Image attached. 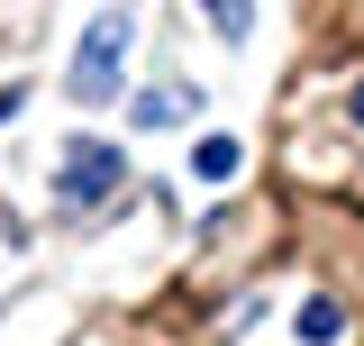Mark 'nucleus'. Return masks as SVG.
<instances>
[{
  "mask_svg": "<svg viewBox=\"0 0 364 346\" xmlns=\"http://www.w3.org/2000/svg\"><path fill=\"white\" fill-rule=\"evenodd\" d=\"M128 46H136V9H100V19L82 28V46H73V73H64V91H73L82 110L119 100V91H128Z\"/></svg>",
  "mask_w": 364,
  "mask_h": 346,
  "instance_id": "obj_1",
  "label": "nucleus"
},
{
  "mask_svg": "<svg viewBox=\"0 0 364 346\" xmlns=\"http://www.w3.org/2000/svg\"><path fill=\"white\" fill-rule=\"evenodd\" d=\"M237 164H246V146H237V137H191V182H228Z\"/></svg>",
  "mask_w": 364,
  "mask_h": 346,
  "instance_id": "obj_3",
  "label": "nucleus"
},
{
  "mask_svg": "<svg viewBox=\"0 0 364 346\" xmlns=\"http://www.w3.org/2000/svg\"><path fill=\"white\" fill-rule=\"evenodd\" d=\"M182 110H191L182 91H146V100H136V110H128V128H173Z\"/></svg>",
  "mask_w": 364,
  "mask_h": 346,
  "instance_id": "obj_4",
  "label": "nucleus"
},
{
  "mask_svg": "<svg viewBox=\"0 0 364 346\" xmlns=\"http://www.w3.org/2000/svg\"><path fill=\"white\" fill-rule=\"evenodd\" d=\"M301 337H310V346L337 337V301H301Z\"/></svg>",
  "mask_w": 364,
  "mask_h": 346,
  "instance_id": "obj_5",
  "label": "nucleus"
},
{
  "mask_svg": "<svg viewBox=\"0 0 364 346\" xmlns=\"http://www.w3.org/2000/svg\"><path fill=\"white\" fill-rule=\"evenodd\" d=\"M119 182H128V146H109V137H73L64 164H55V201H64V210H91V201L119 192Z\"/></svg>",
  "mask_w": 364,
  "mask_h": 346,
  "instance_id": "obj_2",
  "label": "nucleus"
}]
</instances>
